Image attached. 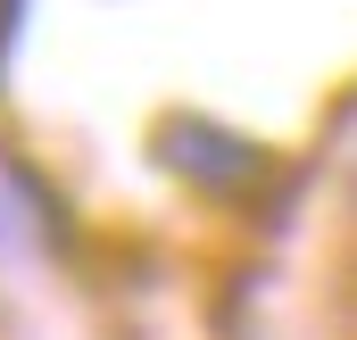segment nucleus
<instances>
[{"instance_id":"f257e3e1","label":"nucleus","mask_w":357,"mask_h":340,"mask_svg":"<svg viewBox=\"0 0 357 340\" xmlns=\"http://www.w3.org/2000/svg\"><path fill=\"white\" fill-rule=\"evenodd\" d=\"M42 241H50V208L25 183V167L0 150V257H42Z\"/></svg>"},{"instance_id":"f03ea898","label":"nucleus","mask_w":357,"mask_h":340,"mask_svg":"<svg viewBox=\"0 0 357 340\" xmlns=\"http://www.w3.org/2000/svg\"><path fill=\"white\" fill-rule=\"evenodd\" d=\"M349 167H357V141H349Z\"/></svg>"}]
</instances>
